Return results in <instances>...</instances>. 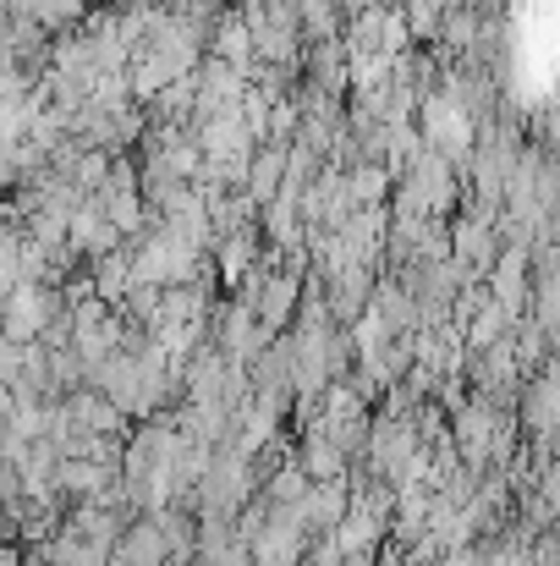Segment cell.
Segmentation results:
<instances>
[{"instance_id": "obj_3", "label": "cell", "mask_w": 560, "mask_h": 566, "mask_svg": "<svg viewBox=\"0 0 560 566\" xmlns=\"http://www.w3.org/2000/svg\"><path fill=\"white\" fill-rule=\"evenodd\" d=\"M303 468H308V479L314 484H330V479H347V468H352V457L325 434V429H314L308 440H303V457H297Z\"/></svg>"}, {"instance_id": "obj_2", "label": "cell", "mask_w": 560, "mask_h": 566, "mask_svg": "<svg viewBox=\"0 0 560 566\" xmlns=\"http://www.w3.org/2000/svg\"><path fill=\"white\" fill-rule=\"evenodd\" d=\"M171 539H166V528L155 523V517H144V523H127V534L110 545V566H171Z\"/></svg>"}, {"instance_id": "obj_4", "label": "cell", "mask_w": 560, "mask_h": 566, "mask_svg": "<svg viewBox=\"0 0 560 566\" xmlns=\"http://www.w3.org/2000/svg\"><path fill=\"white\" fill-rule=\"evenodd\" d=\"M533 562L560 566V528H550V534H539V539H533Z\"/></svg>"}, {"instance_id": "obj_1", "label": "cell", "mask_w": 560, "mask_h": 566, "mask_svg": "<svg viewBox=\"0 0 560 566\" xmlns=\"http://www.w3.org/2000/svg\"><path fill=\"white\" fill-rule=\"evenodd\" d=\"M451 440H456L462 462L484 468V462L495 457V446H500V412H495V401H489V396L467 401V407L456 412V423H451Z\"/></svg>"}]
</instances>
